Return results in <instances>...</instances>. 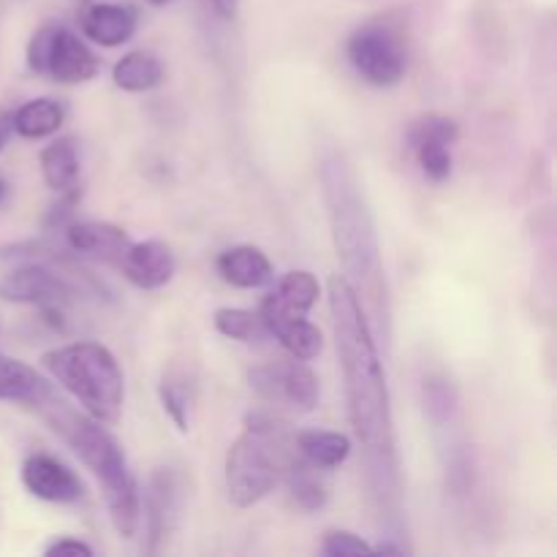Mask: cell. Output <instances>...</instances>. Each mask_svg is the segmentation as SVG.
Segmentation results:
<instances>
[{"label":"cell","instance_id":"cell-1","mask_svg":"<svg viewBox=\"0 0 557 557\" xmlns=\"http://www.w3.org/2000/svg\"><path fill=\"white\" fill-rule=\"evenodd\" d=\"M330 315L337 357L346 381L348 419L364 451L368 484L386 520L400 515V466H397L395 417L386 370L375 346L359 292L346 275L330 281Z\"/></svg>","mask_w":557,"mask_h":557},{"label":"cell","instance_id":"cell-2","mask_svg":"<svg viewBox=\"0 0 557 557\" xmlns=\"http://www.w3.org/2000/svg\"><path fill=\"white\" fill-rule=\"evenodd\" d=\"M36 411L49 424V430L79 457L82 466L92 473L101 487L103 506H107L114 533L120 539H134L141 528V490L123 444L109 433L107 424L96 422L85 411H74L58 395L49 397Z\"/></svg>","mask_w":557,"mask_h":557},{"label":"cell","instance_id":"cell-3","mask_svg":"<svg viewBox=\"0 0 557 557\" xmlns=\"http://www.w3.org/2000/svg\"><path fill=\"white\" fill-rule=\"evenodd\" d=\"M321 196L330 218L332 243L348 281H364L379 272L381 245L375 218L362 183L343 152H324L319 163Z\"/></svg>","mask_w":557,"mask_h":557},{"label":"cell","instance_id":"cell-4","mask_svg":"<svg viewBox=\"0 0 557 557\" xmlns=\"http://www.w3.org/2000/svg\"><path fill=\"white\" fill-rule=\"evenodd\" d=\"M297 460L294 438L286 435V424L267 411H248L243 433L226 451L223 479L226 495L237 509L261 504L283 482L292 462Z\"/></svg>","mask_w":557,"mask_h":557},{"label":"cell","instance_id":"cell-5","mask_svg":"<svg viewBox=\"0 0 557 557\" xmlns=\"http://www.w3.org/2000/svg\"><path fill=\"white\" fill-rule=\"evenodd\" d=\"M41 368L79 403L87 417L107 428L123 419L125 375L103 343L79 341L52 348L41 357Z\"/></svg>","mask_w":557,"mask_h":557},{"label":"cell","instance_id":"cell-6","mask_svg":"<svg viewBox=\"0 0 557 557\" xmlns=\"http://www.w3.org/2000/svg\"><path fill=\"white\" fill-rule=\"evenodd\" d=\"M346 54L359 79L373 87L400 85L408 71V52L389 22H364L348 36Z\"/></svg>","mask_w":557,"mask_h":557},{"label":"cell","instance_id":"cell-7","mask_svg":"<svg viewBox=\"0 0 557 557\" xmlns=\"http://www.w3.org/2000/svg\"><path fill=\"white\" fill-rule=\"evenodd\" d=\"M27 65L60 85H82L98 74V58L74 30L44 25L27 44Z\"/></svg>","mask_w":557,"mask_h":557},{"label":"cell","instance_id":"cell-8","mask_svg":"<svg viewBox=\"0 0 557 557\" xmlns=\"http://www.w3.org/2000/svg\"><path fill=\"white\" fill-rule=\"evenodd\" d=\"M248 384L259 400L283 411L310 413L321 400L319 375L310 370L308 362L294 357L283 362L256 364L248 370Z\"/></svg>","mask_w":557,"mask_h":557},{"label":"cell","instance_id":"cell-9","mask_svg":"<svg viewBox=\"0 0 557 557\" xmlns=\"http://www.w3.org/2000/svg\"><path fill=\"white\" fill-rule=\"evenodd\" d=\"M76 297L74 286L65 281L63 272L47 264H22L0 277V299L14 305H36L44 319L63 330V308Z\"/></svg>","mask_w":557,"mask_h":557},{"label":"cell","instance_id":"cell-10","mask_svg":"<svg viewBox=\"0 0 557 557\" xmlns=\"http://www.w3.org/2000/svg\"><path fill=\"white\" fill-rule=\"evenodd\" d=\"M460 139V125L438 112L422 114L408 128L406 141L419 172L430 183H444L451 174V145Z\"/></svg>","mask_w":557,"mask_h":557},{"label":"cell","instance_id":"cell-11","mask_svg":"<svg viewBox=\"0 0 557 557\" xmlns=\"http://www.w3.org/2000/svg\"><path fill=\"white\" fill-rule=\"evenodd\" d=\"M22 484L33 498L44 500V504H76L85 498V484L82 479L65 466L63 460L52 455H30L22 462Z\"/></svg>","mask_w":557,"mask_h":557},{"label":"cell","instance_id":"cell-12","mask_svg":"<svg viewBox=\"0 0 557 557\" xmlns=\"http://www.w3.org/2000/svg\"><path fill=\"white\" fill-rule=\"evenodd\" d=\"M117 267L131 286L141 288V292H156V288L172 283L174 272H177V259L161 239H141V243H131L125 248Z\"/></svg>","mask_w":557,"mask_h":557},{"label":"cell","instance_id":"cell-13","mask_svg":"<svg viewBox=\"0 0 557 557\" xmlns=\"http://www.w3.org/2000/svg\"><path fill=\"white\" fill-rule=\"evenodd\" d=\"M180 493H183V487H180V479L174 476L172 468H161V471L152 473L145 495V520L147 536H150L147 553H158V542L166 539L177 525L180 504H183Z\"/></svg>","mask_w":557,"mask_h":557},{"label":"cell","instance_id":"cell-14","mask_svg":"<svg viewBox=\"0 0 557 557\" xmlns=\"http://www.w3.org/2000/svg\"><path fill=\"white\" fill-rule=\"evenodd\" d=\"M321 297V283L313 272L292 270L277 281V286L261 299V321L288 319V315H310Z\"/></svg>","mask_w":557,"mask_h":557},{"label":"cell","instance_id":"cell-15","mask_svg":"<svg viewBox=\"0 0 557 557\" xmlns=\"http://www.w3.org/2000/svg\"><path fill=\"white\" fill-rule=\"evenodd\" d=\"M139 27V14L125 3H92L82 14V33L98 47H123L134 38Z\"/></svg>","mask_w":557,"mask_h":557},{"label":"cell","instance_id":"cell-16","mask_svg":"<svg viewBox=\"0 0 557 557\" xmlns=\"http://www.w3.org/2000/svg\"><path fill=\"white\" fill-rule=\"evenodd\" d=\"M65 243L74 253L90 256V259L107 261V264H120L131 239L125 228L114 226V223L82 221L65 228Z\"/></svg>","mask_w":557,"mask_h":557},{"label":"cell","instance_id":"cell-17","mask_svg":"<svg viewBox=\"0 0 557 557\" xmlns=\"http://www.w3.org/2000/svg\"><path fill=\"white\" fill-rule=\"evenodd\" d=\"M52 395V381L44 379L36 368L20 359L0 357V403H14L36 411Z\"/></svg>","mask_w":557,"mask_h":557},{"label":"cell","instance_id":"cell-18","mask_svg":"<svg viewBox=\"0 0 557 557\" xmlns=\"http://www.w3.org/2000/svg\"><path fill=\"white\" fill-rule=\"evenodd\" d=\"M218 275L234 288H261L272 281V261L256 245H234L215 261Z\"/></svg>","mask_w":557,"mask_h":557},{"label":"cell","instance_id":"cell-19","mask_svg":"<svg viewBox=\"0 0 557 557\" xmlns=\"http://www.w3.org/2000/svg\"><path fill=\"white\" fill-rule=\"evenodd\" d=\"M294 449L308 466L321 471H335L351 457V438L335 430H302L294 435Z\"/></svg>","mask_w":557,"mask_h":557},{"label":"cell","instance_id":"cell-20","mask_svg":"<svg viewBox=\"0 0 557 557\" xmlns=\"http://www.w3.org/2000/svg\"><path fill=\"white\" fill-rule=\"evenodd\" d=\"M38 163H41L44 183L54 194H69V190H74L79 185V150H76V141L71 136H60L52 145L44 147L41 156H38Z\"/></svg>","mask_w":557,"mask_h":557},{"label":"cell","instance_id":"cell-21","mask_svg":"<svg viewBox=\"0 0 557 557\" xmlns=\"http://www.w3.org/2000/svg\"><path fill=\"white\" fill-rule=\"evenodd\" d=\"M267 335L275 337L294 359L313 362L324 351V335L308 315H288V319H272L264 324Z\"/></svg>","mask_w":557,"mask_h":557},{"label":"cell","instance_id":"cell-22","mask_svg":"<svg viewBox=\"0 0 557 557\" xmlns=\"http://www.w3.org/2000/svg\"><path fill=\"white\" fill-rule=\"evenodd\" d=\"M166 76L163 63L158 54L147 52V49H134V52L123 54L112 69V82L125 92H147L158 87Z\"/></svg>","mask_w":557,"mask_h":557},{"label":"cell","instance_id":"cell-23","mask_svg":"<svg viewBox=\"0 0 557 557\" xmlns=\"http://www.w3.org/2000/svg\"><path fill=\"white\" fill-rule=\"evenodd\" d=\"M63 117V107L54 98H33L11 112V131L22 139H47L58 134Z\"/></svg>","mask_w":557,"mask_h":557},{"label":"cell","instance_id":"cell-24","mask_svg":"<svg viewBox=\"0 0 557 557\" xmlns=\"http://www.w3.org/2000/svg\"><path fill=\"white\" fill-rule=\"evenodd\" d=\"M158 397H161L163 411L172 419L174 428L180 433H190L196 408V384L188 379V373L174 368L169 373H163L161 384H158Z\"/></svg>","mask_w":557,"mask_h":557},{"label":"cell","instance_id":"cell-25","mask_svg":"<svg viewBox=\"0 0 557 557\" xmlns=\"http://www.w3.org/2000/svg\"><path fill=\"white\" fill-rule=\"evenodd\" d=\"M321 473H324L321 468L308 466L302 457H297L286 471V476H283V482L288 484V493H292V500L308 515H315V511L330 504V484L324 482Z\"/></svg>","mask_w":557,"mask_h":557},{"label":"cell","instance_id":"cell-26","mask_svg":"<svg viewBox=\"0 0 557 557\" xmlns=\"http://www.w3.org/2000/svg\"><path fill=\"white\" fill-rule=\"evenodd\" d=\"M212 324L228 341L239 343H259L267 337L264 321H261L259 313L243 308H218L212 313Z\"/></svg>","mask_w":557,"mask_h":557},{"label":"cell","instance_id":"cell-27","mask_svg":"<svg viewBox=\"0 0 557 557\" xmlns=\"http://www.w3.org/2000/svg\"><path fill=\"white\" fill-rule=\"evenodd\" d=\"M457 408V389L451 381L430 375L424 379V411L433 422H449Z\"/></svg>","mask_w":557,"mask_h":557},{"label":"cell","instance_id":"cell-28","mask_svg":"<svg viewBox=\"0 0 557 557\" xmlns=\"http://www.w3.org/2000/svg\"><path fill=\"white\" fill-rule=\"evenodd\" d=\"M321 553L330 557L341 555H370L373 553V544L364 542L362 536H357L354 531H330L321 542Z\"/></svg>","mask_w":557,"mask_h":557},{"label":"cell","instance_id":"cell-29","mask_svg":"<svg viewBox=\"0 0 557 557\" xmlns=\"http://www.w3.org/2000/svg\"><path fill=\"white\" fill-rule=\"evenodd\" d=\"M44 555L47 557H63V555H85L90 557L92 555V547L87 542H82V539H54L52 544H49L47 549H44Z\"/></svg>","mask_w":557,"mask_h":557},{"label":"cell","instance_id":"cell-30","mask_svg":"<svg viewBox=\"0 0 557 557\" xmlns=\"http://www.w3.org/2000/svg\"><path fill=\"white\" fill-rule=\"evenodd\" d=\"M212 9L221 20H234L239 14V0H212Z\"/></svg>","mask_w":557,"mask_h":557},{"label":"cell","instance_id":"cell-31","mask_svg":"<svg viewBox=\"0 0 557 557\" xmlns=\"http://www.w3.org/2000/svg\"><path fill=\"white\" fill-rule=\"evenodd\" d=\"M11 134H14V131H11V114H0V150H3Z\"/></svg>","mask_w":557,"mask_h":557},{"label":"cell","instance_id":"cell-32","mask_svg":"<svg viewBox=\"0 0 557 557\" xmlns=\"http://www.w3.org/2000/svg\"><path fill=\"white\" fill-rule=\"evenodd\" d=\"M145 3H150L152 9H166V5H172L174 0H145Z\"/></svg>","mask_w":557,"mask_h":557},{"label":"cell","instance_id":"cell-33","mask_svg":"<svg viewBox=\"0 0 557 557\" xmlns=\"http://www.w3.org/2000/svg\"><path fill=\"white\" fill-rule=\"evenodd\" d=\"M5 196H9V185H5L3 180H0V205H3V201H5Z\"/></svg>","mask_w":557,"mask_h":557}]
</instances>
